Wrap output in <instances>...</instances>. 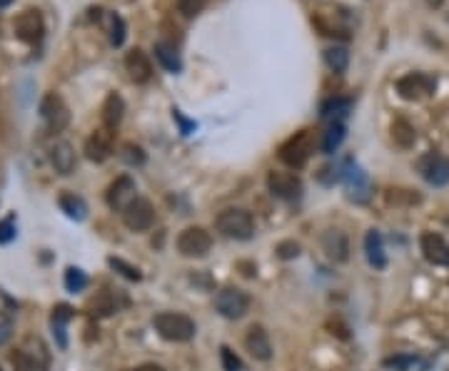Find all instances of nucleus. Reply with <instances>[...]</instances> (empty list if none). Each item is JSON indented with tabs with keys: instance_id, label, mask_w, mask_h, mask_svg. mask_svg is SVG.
Listing matches in <instances>:
<instances>
[{
	"instance_id": "nucleus-1",
	"label": "nucleus",
	"mask_w": 449,
	"mask_h": 371,
	"mask_svg": "<svg viewBox=\"0 0 449 371\" xmlns=\"http://www.w3.org/2000/svg\"><path fill=\"white\" fill-rule=\"evenodd\" d=\"M153 324L163 339L178 341V344L180 341H190L195 336V331H198L195 321L188 314H180V311H160Z\"/></svg>"
},
{
	"instance_id": "nucleus-2",
	"label": "nucleus",
	"mask_w": 449,
	"mask_h": 371,
	"mask_svg": "<svg viewBox=\"0 0 449 371\" xmlns=\"http://www.w3.org/2000/svg\"><path fill=\"white\" fill-rule=\"evenodd\" d=\"M215 227H217L220 234L230 239H250L255 234V219H252V214L247 209L230 207L217 214Z\"/></svg>"
},
{
	"instance_id": "nucleus-3",
	"label": "nucleus",
	"mask_w": 449,
	"mask_h": 371,
	"mask_svg": "<svg viewBox=\"0 0 449 371\" xmlns=\"http://www.w3.org/2000/svg\"><path fill=\"white\" fill-rule=\"evenodd\" d=\"M215 309L220 311V316L224 319H242V316L250 311V294L237 287H227V289H220L215 297Z\"/></svg>"
},
{
	"instance_id": "nucleus-4",
	"label": "nucleus",
	"mask_w": 449,
	"mask_h": 371,
	"mask_svg": "<svg viewBox=\"0 0 449 371\" xmlns=\"http://www.w3.org/2000/svg\"><path fill=\"white\" fill-rule=\"evenodd\" d=\"M212 250V234L205 227H188L178 234V252L190 260H200Z\"/></svg>"
},
{
	"instance_id": "nucleus-5",
	"label": "nucleus",
	"mask_w": 449,
	"mask_h": 371,
	"mask_svg": "<svg viewBox=\"0 0 449 371\" xmlns=\"http://www.w3.org/2000/svg\"><path fill=\"white\" fill-rule=\"evenodd\" d=\"M312 155V130H300L280 148V160L290 167H302Z\"/></svg>"
},
{
	"instance_id": "nucleus-6",
	"label": "nucleus",
	"mask_w": 449,
	"mask_h": 371,
	"mask_svg": "<svg viewBox=\"0 0 449 371\" xmlns=\"http://www.w3.org/2000/svg\"><path fill=\"white\" fill-rule=\"evenodd\" d=\"M437 90V82H434V77L429 75H422V72H409V75L399 77L397 80V92L399 97H404V100H424V97H429L432 92Z\"/></svg>"
},
{
	"instance_id": "nucleus-7",
	"label": "nucleus",
	"mask_w": 449,
	"mask_h": 371,
	"mask_svg": "<svg viewBox=\"0 0 449 371\" xmlns=\"http://www.w3.org/2000/svg\"><path fill=\"white\" fill-rule=\"evenodd\" d=\"M342 179H345V187H347V197L352 199V202H357V204L367 202L369 199V177L357 162H352V160L345 162Z\"/></svg>"
},
{
	"instance_id": "nucleus-8",
	"label": "nucleus",
	"mask_w": 449,
	"mask_h": 371,
	"mask_svg": "<svg viewBox=\"0 0 449 371\" xmlns=\"http://www.w3.org/2000/svg\"><path fill=\"white\" fill-rule=\"evenodd\" d=\"M123 222L130 232H148L155 224V209L150 204V199L145 197H135L130 202V207L123 212Z\"/></svg>"
},
{
	"instance_id": "nucleus-9",
	"label": "nucleus",
	"mask_w": 449,
	"mask_h": 371,
	"mask_svg": "<svg viewBox=\"0 0 449 371\" xmlns=\"http://www.w3.org/2000/svg\"><path fill=\"white\" fill-rule=\"evenodd\" d=\"M417 170L434 187H444V184L449 182V160L439 153H427L424 157H419Z\"/></svg>"
},
{
	"instance_id": "nucleus-10",
	"label": "nucleus",
	"mask_w": 449,
	"mask_h": 371,
	"mask_svg": "<svg viewBox=\"0 0 449 371\" xmlns=\"http://www.w3.org/2000/svg\"><path fill=\"white\" fill-rule=\"evenodd\" d=\"M135 197H138V194H135V179L130 177V175H123V177L115 179V182L107 187V194H105L107 207L120 214L130 207V202H133Z\"/></svg>"
},
{
	"instance_id": "nucleus-11",
	"label": "nucleus",
	"mask_w": 449,
	"mask_h": 371,
	"mask_svg": "<svg viewBox=\"0 0 449 371\" xmlns=\"http://www.w3.org/2000/svg\"><path fill=\"white\" fill-rule=\"evenodd\" d=\"M267 187L280 199H300L302 197V179L295 172H270L267 175Z\"/></svg>"
},
{
	"instance_id": "nucleus-12",
	"label": "nucleus",
	"mask_w": 449,
	"mask_h": 371,
	"mask_svg": "<svg viewBox=\"0 0 449 371\" xmlns=\"http://www.w3.org/2000/svg\"><path fill=\"white\" fill-rule=\"evenodd\" d=\"M40 115H43V120L48 122V128L55 130V133H58V130H63L67 122H70V112H67V107H65V102H63V97L55 95V92H50V95L43 97Z\"/></svg>"
},
{
	"instance_id": "nucleus-13",
	"label": "nucleus",
	"mask_w": 449,
	"mask_h": 371,
	"mask_svg": "<svg viewBox=\"0 0 449 371\" xmlns=\"http://www.w3.org/2000/svg\"><path fill=\"white\" fill-rule=\"evenodd\" d=\"M322 250L335 265H342L350 260V239L342 229H327L322 234Z\"/></svg>"
},
{
	"instance_id": "nucleus-14",
	"label": "nucleus",
	"mask_w": 449,
	"mask_h": 371,
	"mask_svg": "<svg viewBox=\"0 0 449 371\" xmlns=\"http://www.w3.org/2000/svg\"><path fill=\"white\" fill-rule=\"evenodd\" d=\"M419 247H422V255L427 262L437 267H449V244L439 234L424 232L422 239H419Z\"/></svg>"
},
{
	"instance_id": "nucleus-15",
	"label": "nucleus",
	"mask_w": 449,
	"mask_h": 371,
	"mask_svg": "<svg viewBox=\"0 0 449 371\" xmlns=\"http://www.w3.org/2000/svg\"><path fill=\"white\" fill-rule=\"evenodd\" d=\"M245 349L250 351L252 359H257V361H270L272 359V341H270V334L265 331V326L255 324V326L247 329Z\"/></svg>"
},
{
	"instance_id": "nucleus-16",
	"label": "nucleus",
	"mask_w": 449,
	"mask_h": 371,
	"mask_svg": "<svg viewBox=\"0 0 449 371\" xmlns=\"http://www.w3.org/2000/svg\"><path fill=\"white\" fill-rule=\"evenodd\" d=\"M45 33V26H43V16L38 11H26L18 16L16 21V35L21 38L23 43H38Z\"/></svg>"
},
{
	"instance_id": "nucleus-17",
	"label": "nucleus",
	"mask_w": 449,
	"mask_h": 371,
	"mask_svg": "<svg viewBox=\"0 0 449 371\" xmlns=\"http://www.w3.org/2000/svg\"><path fill=\"white\" fill-rule=\"evenodd\" d=\"M125 70L130 72V80L133 82H148L150 77H153V65H150V57L145 55L140 48H135V50H130L128 55H125Z\"/></svg>"
},
{
	"instance_id": "nucleus-18",
	"label": "nucleus",
	"mask_w": 449,
	"mask_h": 371,
	"mask_svg": "<svg viewBox=\"0 0 449 371\" xmlns=\"http://www.w3.org/2000/svg\"><path fill=\"white\" fill-rule=\"evenodd\" d=\"M85 153H87V157L95 160V162H102V160L110 157V153H112V133L110 130L107 128L95 130V133L87 138Z\"/></svg>"
},
{
	"instance_id": "nucleus-19",
	"label": "nucleus",
	"mask_w": 449,
	"mask_h": 371,
	"mask_svg": "<svg viewBox=\"0 0 449 371\" xmlns=\"http://www.w3.org/2000/svg\"><path fill=\"white\" fill-rule=\"evenodd\" d=\"M364 255H367V262L374 267V270H384V267H387L384 242H382V234H379L377 229H369L367 237H364Z\"/></svg>"
},
{
	"instance_id": "nucleus-20",
	"label": "nucleus",
	"mask_w": 449,
	"mask_h": 371,
	"mask_svg": "<svg viewBox=\"0 0 449 371\" xmlns=\"http://www.w3.org/2000/svg\"><path fill=\"white\" fill-rule=\"evenodd\" d=\"M50 162L55 167V172L60 175H70L75 170L77 160H75V150H72L70 143H55L50 150Z\"/></svg>"
},
{
	"instance_id": "nucleus-21",
	"label": "nucleus",
	"mask_w": 449,
	"mask_h": 371,
	"mask_svg": "<svg viewBox=\"0 0 449 371\" xmlns=\"http://www.w3.org/2000/svg\"><path fill=\"white\" fill-rule=\"evenodd\" d=\"M123 112H125V102L120 95H115V92H110V95L105 97V105H102V122H105L107 130H115L120 125V120H123Z\"/></svg>"
},
{
	"instance_id": "nucleus-22",
	"label": "nucleus",
	"mask_w": 449,
	"mask_h": 371,
	"mask_svg": "<svg viewBox=\"0 0 449 371\" xmlns=\"http://www.w3.org/2000/svg\"><path fill=\"white\" fill-rule=\"evenodd\" d=\"M70 319H72V309L67 304H58L55 309H53L50 324H53V334H55L58 346H60V349H65V346H67L65 326H67V321H70Z\"/></svg>"
},
{
	"instance_id": "nucleus-23",
	"label": "nucleus",
	"mask_w": 449,
	"mask_h": 371,
	"mask_svg": "<svg viewBox=\"0 0 449 371\" xmlns=\"http://www.w3.org/2000/svg\"><path fill=\"white\" fill-rule=\"evenodd\" d=\"M155 57H158L160 65H163L168 72H180V70H183V60H180L175 45H170V43H165V40L155 43Z\"/></svg>"
},
{
	"instance_id": "nucleus-24",
	"label": "nucleus",
	"mask_w": 449,
	"mask_h": 371,
	"mask_svg": "<svg viewBox=\"0 0 449 371\" xmlns=\"http://www.w3.org/2000/svg\"><path fill=\"white\" fill-rule=\"evenodd\" d=\"M345 135H347V130H345V125L340 120H332V125L325 130V135H322V153L325 155H332L340 150V145L345 143Z\"/></svg>"
},
{
	"instance_id": "nucleus-25",
	"label": "nucleus",
	"mask_w": 449,
	"mask_h": 371,
	"mask_svg": "<svg viewBox=\"0 0 449 371\" xmlns=\"http://www.w3.org/2000/svg\"><path fill=\"white\" fill-rule=\"evenodd\" d=\"M58 204H60V209L67 214L70 219H85L87 217V204H85V199L82 197H77V194H72V192H63L60 194V199H58Z\"/></svg>"
},
{
	"instance_id": "nucleus-26",
	"label": "nucleus",
	"mask_w": 449,
	"mask_h": 371,
	"mask_svg": "<svg viewBox=\"0 0 449 371\" xmlns=\"http://www.w3.org/2000/svg\"><path fill=\"white\" fill-rule=\"evenodd\" d=\"M392 140L399 148H412L414 140H417V133H414V128L404 117H397V120L392 122Z\"/></svg>"
},
{
	"instance_id": "nucleus-27",
	"label": "nucleus",
	"mask_w": 449,
	"mask_h": 371,
	"mask_svg": "<svg viewBox=\"0 0 449 371\" xmlns=\"http://www.w3.org/2000/svg\"><path fill=\"white\" fill-rule=\"evenodd\" d=\"M325 62H327V67H330L332 72H345V70H347V65H350L347 48H342V45L327 48V50H325Z\"/></svg>"
},
{
	"instance_id": "nucleus-28",
	"label": "nucleus",
	"mask_w": 449,
	"mask_h": 371,
	"mask_svg": "<svg viewBox=\"0 0 449 371\" xmlns=\"http://www.w3.org/2000/svg\"><path fill=\"white\" fill-rule=\"evenodd\" d=\"M107 35H110V43L115 48H120L125 43V21L115 13L107 16Z\"/></svg>"
},
{
	"instance_id": "nucleus-29",
	"label": "nucleus",
	"mask_w": 449,
	"mask_h": 371,
	"mask_svg": "<svg viewBox=\"0 0 449 371\" xmlns=\"http://www.w3.org/2000/svg\"><path fill=\"white\" fill-rule=\"evenodd\" d=\"M352 110V100H342V97H332L322 105V117H340L347 115Z\"/></svg>"
},
{
	"instance_id": "nucleus-30",
	"label": "nucleus",
	"mask_w": 449,
	"mask_h": 371,
	"mask_svg": "<svg viewBox=\"0 0 449 371\" xmlns=\"http://www.w3.org/2000/svg\"><path fill=\"white\" fill-rule=\"evenodd\" d=\"M107 265H110L115 272H120V275H123L125 279H130V282H140V279H143V275H140L138 267L128 265V262L120 260V257H110V260H107Z\"/></svg>"
},
{
	"instance_id": "nucleus-31",
	"label": "nucleus",
	"mask_w": 449,
	"mask_h": 371,
	"mask_svg": "<svg viewBox=\"0 0 449 371\" xmlns=\"http://www.w3.org/2000/svg\"><path fill=\"white\" fill-rule=\"evenodd\" d=\"M87 287V277L82 270H77V267H67L65 272V289L67 292H82Z\"/></svg>"
},
{
	"instance_id": "nucleus-32",
	"label": "nucleus",
	"mask_w": 449,
	"mask_h": 371,
	"mask_svg": "<svg viewBox=\"0 0 449 371\" xmlns=\"http://www.w3.org/2000/svg\"><path fill=\"white\" fill-rule=\"evenodd\" d=\"M220 359H222V369L224 371H242L240 356H237L232 349H227V346H222V349H220Z\"/></svg>"
},
{
	"instance_id": "nucleus-33",
	"label": "nucleus",
	"mask_w": 449,
	"mask_h": 371,
	"mask_svg": "<svg viewBox=\"0 0 449 371\" xmlns=\"http://www.w3.org/2000/svg\"><path fill=\"white\" fill-rule=\"evenodd\" d=\"M387 202L389 204H402V202L414 204V202H419V194L409 192V189H389V192H387Z\"/></svg>"
},
{
	"instance_id": "nucleus-34",
	"label": "nucleus",
	"mask_w": 449,
	"mask_h": 371,
	"mask_svg": "<svg viewBox=\"0 0 449 371\" xmlns=\"http://www.w3.org/2000/svg\"><path fill=\"white\" fill-rule=\"evenodd\" d=\"M205 6H207V0H178V8L185 18H195Z\"/></svg>"
},
{
	"instance_id": "nucleus-35",
	"label": "nucleus",
	"mask_w": 449,
	"mask_h": 371,
	"mask_svg": "<svg viewBox=\"0 0 449 371\" xmlns=\"http://www.w3.org/2000/svg\"><path fill=\"white\" fill-rule=\"evenodd\" d=\"M277 257L280 260H295V257H300V244L292 242V239H285V242L277 244Z\"/></svg>"
},
{
	"instance_id": "nucleus-36",
	"label": "nucleus",
	"mask_w": 449,
	"mask_h": 371,
	"mask_svg": "<svg viewBox=\"0 0 449 371\" xmlns=\"http://www.w3.org/2000/svg\"><path fill=\"white\" fill-rule=\"evenodd\" d=\"M11 361L16 371H36V361H33L31 354H26V351H16V354L11 356Z\"/></svg>"
},
{
	"instance_id": "nucleus-37",
	"label": "nucleus",
	"mask_w": 449,
	"mask_h": 371,
	"mask_svg": "<svg viewBox=\"0 0 449 371\" xmlns=\"http://www.w3.org/2000/svg\"><path fill=\"white\" fill-rule=\"evenodd\" d=\"M123 160L128 165H143L145 162L143 148H138V145H125V148H123Z\"/></svg>"
},
{
	"instance_id": "nucleus-38",
	"label": "nucleus",
	"mask_w": 449,
	"mask_h": 371,
	"mask_svg": "<svg viewBox=\"0 0 449 371\" xmlns=\"http://www.w3.org/2000/svg\"><path fill=\"white\" fill-rule=\"evenodd\" d=\"M16 239V219L13 217H6L3 222H0V244H8Z\"/></svg>"
},
{
	"instance_id": "nucleus-39",
	"label": "nucleus",
	"mask_w": 449,
	"mask_h": 371,
	"mask_svg": "<svg viewBox=\"0 0 449 371\" xmlns=\"http://www.w3.org/2000/svg\"><path fill=\"white\" fill-rule=\"evenodd\" d=\"M13 336V321H0V346L6 344L8 339Z\"/></svg>"
},
{
	"instance_id": "nucleus-40",
	"label": "nucleus",
	"mask_w": 449,
	"mask_h": 371,
	"mask_svg": "<svg viewBox=\"0 0 449 371\" xmlns=\"http://www.w3.org/2000/svg\"><path fill=\"white\" fill-rule=\"evenodd\" d=\"M173 115H175V120L180 122V128H183V135H190V130H195V125L193 122H188L183 115H180V110H173Z\"/></svg>"
},
{
	"instance_id": "nucleus-41",
	"label": "nucleus",
	"mask_w": 449,
	"mask_h": 371,
	"mask_svg": "<svg viewBox=\"0 0 449 371\" xmlns=\"http://www.w3.org/2000/svg\"><path fill=\"white\" fill-rule=\"evenodd\" d=\"M135 371H165L160 364H143V366H138Z\"/></svg>"
},
{
	"instance_id": "nucleus-42",
	"label": "nucleus",
	"mask_w": 449,
	"mask_h": 371,
	"mask_svg": "<svg viewBox=\"0 0 449 371\" xmlns=\"http://www.w3.org/2000/svg\"><path fill=\"white\" fill-rule=\"evenodd\" d=\"M427 6L429 8H439V6H444V0H427Z\"/></svg>"
},
{
	"instance_id": "nucleus-43",
	"label": "nucleus",
	"mask_w": 449,
	"mask_h": 371,
	"mask_svg": "<svg viewBox=\"0 0 449 371\" xmlns=\"http://www.w3.org/2000/svg\"><path fill=\"white\" fill-rule=\"evenodd\" d=\"M11 3H13V0H0V11H3V8H8Z\"/></svg>"
},
{
	"instance_id": "nucleus-44",
	"label": "nucleus",
	"mask_w": 449,
	"mask_h": 371,
	"mask_svg": "<svg viewBox=\"0 0 449 371\" xmlns=\"http://www.w3.org/2000/svg\"><path fill=\"white\" fill-rule=\"evenodd\" d=\"M0 371H3V369H0Z\"/></svg>"
}]
</instances>
